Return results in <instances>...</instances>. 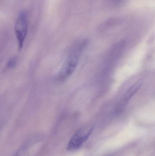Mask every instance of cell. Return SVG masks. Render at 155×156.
Instances as JSON below:
<instances>
[{"mask_svg": "<svg viewBox=\"0 0 155 156\" xmlns=\"http://www.w3.org/2000/svg\"><path fill=\"white\" fill-rule=\"evenodd\" d=\"M86 43L85 40H82L75 45L57 74L56 78L58 81H63L72 75L77 67L81 54Z\"/></svg>", "mask_w": 155, "mask_h": 156, "instance_id": "6da1fadb", "label": "cell"}, {"mask_svg": "<svg viewBox=\"0 0 155 156\" xmlns=\"http://www.w3.org/2000/svg\"><path fill=\"white\" fill-rule=\"evenodd\" d=\"M14 29L18 48L21 50L28 33V14L27 12L22 11L19 14L15 24Z\"/></svg>", "mask_w": 155, "mask_h": 156, "instance_id": "7a4b0ae2", "label": "cell"}, {"mask_svg": "<svg viewBox=\"0 0 155 156\" xmlns=\"http://www.w3.org/2000/svg\"><path fill=\"white\" fill-rule=\"evenodd\" d=\"M142 83H143L141 81L136 82L127 90L121 101L117 104L115 110V114L118 115L124 110L126 105L128 104V102L141 88Z\"/></svg>", "mask_w": 155, "mask_h": 156, "instance_id": "3957f363", "label": "cell"}, {"mask_svg": "<svg viewBox=\"0 0 155 156\" xmlns=\"http://www.w3.org/2000/svg\"><path fill=\"white\" fill-rule=\"evenodd\" d=\"M93 127L85 128L76 133L69 141L67 149L70 151L78 149L89 137L93 130Z\"/></svg>", "mask_w": 155, "mask_h": 156, "instance_id": "277c9868", "label": "cell"}, {"mask_svg": "<svg viewBox=\"0 0 155 156\" xmlns=\"http://www.w3.org/2000/svg\"><path fill=\"white\" fill-rule=\"evenodd\" d=\"M17 60V58L15 57H14L10 58L6 64V68L8 69H12L14 68L16 66Z\"/></svg>", "mask_w": 155, "mask_h": 156, "instance_id": "5b68a950", "label": "cell"}, {"mask_svg": "<svg viewBox=\"0 0 155 156\" xmlns=\"http://www.w3.org/2000/svg\"><path fill=\"white\" fill-rule=\"evenodd\" d=\"M115 1H118V0H115Z\"/></svg>", "mask_w": 155, "mask_h": 156, "instance_id": "8992f818", "label": "cell"}]
</instances>
